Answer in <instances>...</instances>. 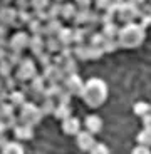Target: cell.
<instances>
[{
	"label": "cell",
	"mask_w": 151,
	"mask_h": 154,
	"mask_svg": "<svg viewBox=\"0 0 151 154\" xmlns=\"http://www.w3.org/2000/svg\"><path fill=\"white\" fill-rule=\"evenodd\" d=\"M81 97L89 107H99L108 99V84L102 79L93 77L84 84V91H82Z\"/></svg>",
	"instance_id": "6da1fadb"
},
{
	"label": "cell",
	"mask_w": 151,
	"mask_h": 154,
	"mask_svg": "<svg viewBox=\"0 0 151 154\" xmlns=\"http://www.w3.org/2000/svg\"><path fill=\"white\" fill-rule=\"evenodd\" d=\"M144 38H146V29L141 23L129 22L124 23V27H121L118 42L123 49H136L144 42Z\"/></svg>",
	"instance_id": "7a4b0ae2"
},
{
	"label": "cell",
	"mask_w": 151,
	"mask_h": 154,
	"mask_svg": "<svg viewBox=\"0 0 151 154\" xmlns=\"http://www.w3.org/2000/svg\"><path fill=\"white\" fill-rule=\"evenodd\" d=\"M44 117V112L35 102H25V104L20 107V114L19 119L20 122L29 124V126H37L40 122V119Z\"/></svg>",
	"instance_id": "3957f363"
},
{
	"label": "cell",
	"mask_w": 151,
	"mask_h": 154,
	"mask_svg": "<svg viewBox=\"0 0 151 154\" xmlns=\"http://www.w3.org/2000/svg\"><path fill=\"white\" fill-rule=\"evenodd\" d=\"M141 15V5L134 4V2H123V4L118 7L116 12V19L121 20L123 23H129L134 22L136 19H140Z\"/></svg>",
	"instance_id": "277c9868"
},
{
	"label": "cell",
	"mask_w": 151,
	"mask_h": 154,
	"mask_svg": "<svg viewBox=\"0 0 151 154\" xmlns=\"http://www.w3.org/2000/svg\"><path fill=\"white\" fill-rule=\"evenodd\" d=\"M37 75V67H35V62L32 59H25L20 62L17 66V72H15V77L19 79V82H29L32 81L34 77Z\"/></svg>",
	"instance_id": "5b68a950"
},
{
	"label": "cell",
	"mask_w": 151,
	"mask_h": 154,
	"mask_svg": "<svg viewBox=\"0 0 151 154\" xmlns=\"http://www.w3.org/2000/svg\"><path fill=\"white\" fill-rule=\"evenodd\" d=\"M42 75L46 77L47 84H59V82H64V79H66L64 69H62L61 66H57L55 62H52V64H49V66L44 67Z\"/></svg>",
	"instance_id": "8992f818"
},
{
	"label": "cell",
	"mask_w": 151,
	"mask_h": 154,
	"mask_svg": "<svg viewBox=\"0 0 151 154\" xmlns=\"http://www.w3.org/2000/svg\"><path fill=\"white\" fill-rule=\"evenodd\" d=\"M64 87L69 91L72 96H82V91H84V84L86 82L81 79V75H79L77 72L76 74H69V75H66V79H64Z\"/></svg>",
	"instance_id": "52a82bcc"
},
{
	"label": "cell",
	"mask_w": 151,
	"mask_h": 154,
	"mask_svg": "<svg viewBox=\"0 0 151 154\" xmlns=\"http://www.w3.org/2000/svg\"><path fill=\"white\" fill-rule=\"evenodd\" d=\"M29 42H30V35L24 30H19L10 37L8 40V50H17V52H22V50L29 49Z\"/></svg>",
	"instance_id": "ba28073f"
},
{
	"label": "cell",
	"mask_w": 151,
	"mask_h": 154,
	"mask_svg": "<svg viewBox=\"0 0 151 154\" xmlns=\"http://www.w3.org/2000/svg\"><path fill=\"white\" fill-rule=\"evenodd\" d=\"M46 77L44 75H37L32 79V81H29V91L27 94L29 96H32L34 99H44V91H46Z\"/></svg>",
	"instance_id": "9c48e42d"
},
{
	"label": "cell",
	"mask_w": 151,
	"mask_h": 154,
	"mask_svg": "<svg viewBox=\"0 0 151 154\" xmlns=\"http://www.w3.org/2000/svg\"><path fill=\"white\" fill-rule=\"evenodd\" d=\"M17 19H19V8L17 7H10V5L0 7V23L2 25H5V27L15 25L17 27Z\"/></svg>",
	"instance_id": "30bf717a"
},
{
	"label": "cell",
	"mask_w": 151,
	"mask_h": 154,
	"mask_svg": "<svg viewBox=\"0 0 151 154\" xmlns=\"http://www.w3.org/2000/svg\"><path fill=\"white\" fill-rule=\"evenodd\" d=\"M76 143H77V147L84 152H91V149L96 144V139H94V132L91 131H79L76 134Z\"/></svg>",
	"instance_id": "8fae6325"
},
{
	"label": "cell",
	"mask_w": 151,
	"mask_h": 154,
	"mask_svg": "<svg viewBox=\"0 0 151 154\" xmlns=\"http://www.w3.org/2000/svg\"><path fill=\"white\" fill-rule=\"evenodd\" d=\"M29 50L34 55H39L40 52L46 50V38L40 34H32L30 35V42H29Z\"/></svg>",
	"instance_id": "7c38bea8"
},
{
	"label": "cell",
	"mask_w": 151,
	"mask_h": 154,
	"mask_svg": "<svg viewBox=\"0 0 151 154\" xmlns=\"http://www.w3.org/2000/svg\"><path fill=\"white\" fill-rule=\"evenodd\" d=\"M34 126H29V124L19 122V126L14 129V136H15L19 141H30L34 137Z\"/></svg>",
	"instance_id": "4fadbf2b"
},
{
	"label": "cell",
	"mask_w": 151,
	"mask_h": 154,
	"mask_svg": "<svg viewBox=\"0 0 151 154\" xmlns=\"http://www.w3.org/2000/svg\"><path fill=\"white\" fill-rule=\"evenodd\" d=\"M62 131L69 136H76L79 131H81V121L77 117H67V119L62 121Z\"/></svg>",
	"instance_id": "5bb4252c"
},
{
	"label": "cell",
	"mask_w": 151,
	"mask_h": 154,
	"mask_svg": "<svg viewBox=\"0 0 151 154\" xmlns=\"http://www.w3.org/2000/svg\"><path fill=\"white\" fill-rule=\"evenodd\" d=\"M84 126H86L87 131L97 134V132L102 129V119H101L99 116H96V114H91V116H87V117L84 119Z\"/></svg>",
	"instance_id": "9a60e30c"
},
{
	"label": "cell",
	"mask_w": 151,
	"mask_h": 154,
	"mask_svg": "<svg viewBox=\"0 0 151 154\" xmlns=\"http://www.w3.org/2000/svg\"><path fill=\"white\" fill-rule=\"evenodd\" d=\"M64 27L61 22V19H49L44 25V35L46 37H50V35H57L61 32V29Z\"/></svg>",
	"instance_id": "2e32d148"
},
{
	"label": "cell",
	"mask_w": 151,
	"mask_h": 154,
	"mask_svg": "<svg viewBox=\"0 0 151 154\" xmlns=\"http://www.w3.org/2000/svg\"><path fill=\"white\" fill-rule=\"evenodd\" d=\"M8 100H10L17 109H20L25 102H27V96H25L24 91H17V89H14V91H10V94H8Z\"/></svg>",
	"instance_id": "e0dca14e"
},
{
	"label": "cell",
	"mask_w": 151,
	"mask_h": 154,
	"mask_svg": "<svg viewBox=\"0 0 151 154\" xmlns=\"http://www.w3.org/2000/svg\"><path fill=\"white\" fill-rule=\"evenodd\" d=\"M119 30H121V27L118 25L114 20L112 22H108V23H102V34L106 35L108 38H118V35H119Z\"/></svg>",
	"instance_id": "ac0fdd59"
},
{
	"label": "cell",
	"mask_w": 151,
	"mask_h": 154,
	"mask_svg": "<svg viewBox=\"0 0 151 154\" xmlns=\"http://www.w3.org/2000/svg\"><path fill=\"white\" fill-rule=\"evenodd\" d=\"M57 38L61 40L62 45H72L74 44V29L62 27L61 32L57 34Z\"/></svg>",
	"instance_id": "d6986e66"
},
{
	"label": "cell",
	"mask_w": 151,
	"mask_h": 154,
	"mask_svg": "<svg viewBox=\"0 0 151 154\" xmlns=\"http://www.w3.org/2000/svg\"><path fill=\"white\" fill-rule=\"evenodd\" d=\"M77 5L72 4V2H67V4H62V14H61V19L64 20H74L76 14H77Z\"/></svg>",
	"instance_id": "ffe728a7"
},
{
	"label": "cell",
	"mask_w": 151,
	"mask_h": 154,
	"mask_svg": "<svg viewBox=\"0 0 151 154\" xmlns=\"http://www.w3.org/2000/svg\"><path fill=\"white\" fill-rule=\"evenodd\" d=\"M91 14H93V10H91V8H79L72 22L76 23V25H81V27H82V25H86V23H89Z\"/></svg>",
	"instance_id": "44dd1931"
},
{
	"label": "cell",
	"mask_w": 151,
	"mask_h": 154,
	"mask_svg": "<svg viewBox=\"0 0 151 154\" xmlns=\"http://www.w3.org/2000/svg\"><path fill=\"white\" fill-rule=\"evenodd\" d=\"M61 67L64 69L66 75H69V74H76L77 72V59L74 57V55H71V57H64Z\"/></svg>",
	"instance_id": "7402d4cb"
},
{
	"label": "cell",
	"mask_w": 151,
	"mask_h": 154,
	"mask_svg": "<svg viewBox=\"0 0 151 154\" xmlns=\"http://www.w3.org/2000/svg\"><path fill=\"white\" fill-rule=\"evenodd\" d=\"M71 116H72L71 106L69 104H61V102H57V107H55V111H54V117H55V119H59L62 122L64 119H67V117H71Z\"/></svg>",
	"instance_id": "603a6c76"
},
{
	"label": "cell",
	"mask_w": 151,
	"mask_h": 154,
	"mask_svg": "<svg viewBox=\"0 0 151 154\" xmlns=\"http://www.w3.org/2000/svg\"><path fill=\"white\" fill-rule=\"evenodd\" d=\"M62 49L61 40L57 38V35H50L46 38V50H49L50 54H59Z\"/></svg>",
	"instance_id": "cb8c5ba5"
},
{
	"label": "cell",
	"mask_w": 151,
	"mask_h": 154,
	"mask_svg": "<svg viewBox=\"0 0 151 154\" xmlns=\"http://www.w3.org/2000/svg\"><path fill=\"white\" fill-rule=\"evenodd\" d=\"M55 107H57V104H55V99H52V97H44V99H42L40 109H42L44 116H54Z\"/></svg>",
	"instance_id": "d4e9b609"
},
{
	"label": "cell",
	"mask_w": 151,
	"mask_h": 154,
	"mask_svg": "<svg viewBox=\"0 0 151 154\" xmlns=\"http://www.w3.org/2000/svg\"><path fill=\"white\" fill-rule=\"evenodd\" d=\"M4 154H24V146L17 141H8L4 147H2Z\"/></svg>",
	"instance_id": "484cf974"
},
{
	"label": "cell",
	"mask_w": 151,
	"mask_h": 154,
	"mask_svg": "<svg viewBox=\"0 0 151 154\" xmlns=\"http://www.w3.org/2000/svg\"><path fill=\"white\" fill-rule=\"evenodd\" d=\"M44 25H46V23H44V20L34 17V19L27 23V30L30 32V34H40V35H44Z\"/></svg>",
	"instance_id": "4316f807"
},
{
	"label": "cell",
	"mask_w": 151,
	"mask_h": 154,
	"mask_svg": "<svg viewBox=\"0 0 151 154\" xmlns=\"http://www.w3.org/2000/svg\"><path fill=\"white\" fill-rule=\"evenodd\" d=\"M133 111H134L136 116H140L141 119H143L144 116L151 112V104H148L144 100H140V102H136V104L133 106Z\"/></svg>",
	"instance_id": "83f0119b"
},
{
	"label": "cell",
	"mask_w": 151,
	"mask_h": 154,
	"mask_svg": "<svg viewBox=\"0 0 151 154\" xmlns=\"http://www.w3.org/2000/svg\"><path fill=\"white\" fill-rule=\"evenodd\" d=\"M15 106L12 104L10 100H5V102H0V119H8L10 116H14V111H15Z\"/></svg>",
	"instance_id": "f1b7e54d"
},
{
	"label": "cell",
	"mask_w": 151,
	"mask_h": 154,
	"mask_svg": "<svg viewBox=\"0 0 151 154\" xmlns=\"http://www.w3.org/2000/svg\"><path fill=\"white\" fill-rule=\"evenodd\" d=\"M47 12H49V17L50 19H59L62 14V4L54 0V2H50V5L47 7Z\"/></svg>",
	"instance_id": "f546056e"
},
{
	"label": "cell",
	"mask_w": 151,
	"mask_h": 154,
	"mask_svg": "<svg viewBox=\"0 0 151 154\" xmlns=\"http://www.w3.org/2000/svg\"><path fill=\"white\" fill-rule=\"evenodd\" d=\"M74 57L79 59V60H87L89 55H87V45L86 44H76L74 45Z\"/></svg>",
	"instance_id": "4dcf8cb0"
},
{
	"label": "cell",
	"mask_w": 151,
	"mask_h": 154,
	"mask_svg": "<svg viewBox=\"0 0 151 154\" xmlns=\"http://www.w3.org/2000/svg\"><path fill=\"white\" fill-rule=\"evenodd\" d=\"M34 19V12H29L27 8L25 10H19V19H17V27L20 25H27L30 20Z\"/></svg>",
	"instance_id": "1f68e13d"
},
{
	"label": "cell",
	"mask_w": 151,
	"mask_h": 154,
	"mask_svg": "<svg viewBox=\"0 0 151 154\" xmlns=\"http://www.w3.org/2000/svg\"><path fill=\"white\" fill-rule=\"evenodd\" d=\"M102 54H106V52H104V49H102L101 45H93V44L87 45V55H89V59L97 60V59H101Z\"/></svg>",
	"instance_id": "d6a6232c"
},
{
	"label": "cell",
	"mask_w": 151,
	"mask_h": 154,
	"mask_svg": "<svg viewBox=\"0 0 151 154\" xmlns=\"http://www.w3.org/2000/svg\"><path fill=\"white\" fill-rule=\"evenodd\" d=\"M12 70H14V66L8 62V59H2L0 60V77L5 79V77L12 75Z\"/></svg>",
	"instance_id": "836d02e7"
},
{
	"label": "cell",
	"mask_w": 151,
	"mask_h": 154,
	"mask_svg": "<svg viewBox=\"0 0 151 154\" xmlns=\"http://www.w3.org/2000/svg\"><path fill=\"white\" fill-rule=\"evenodd\" d=\"M136 141H138L140 144H146V146L151 147V129L144 127L143 131H141L140 134L136 136Z\"/></svg>",
	"instance_id": "e575fe53"
},
{
	"label": "cell",
	"mask_w": 151,
	"mask_h": 154,
	"mask_svg": "<svg viewBox=\"0 0 151 154\" xmlns=\"http://www.w3.org/2000/svg\"><path fill=\"white\" fill-rule=\"evenodd\" d=\"M37 60L40 62V66H42V69H44L46 66H49V64L54 62V54H50L49 50H44V52H40V54L37 55Z\"/></svg>",
	"instance_id": "d590c367"
},
{
	"label": "cell",
	"mask_w": 151,
	"mask_h": 154,
	"mask_svg": "<svg viewBox=\"0 0 151 154\" xmlns=\"http://www.w3.org/2000/svg\"><path fill=\"white\" fill-rule=\"evenodd\" d=\"M119 47L121 45H119V42H118V38H106L104 44H102V49H104V52H108V54L118 50Z\"/></svg>",
	"instance_id": "8d00e7d4"
},
{
	"label": "cell",
	"mask_w": 151,
	"mask_h": 154,
	"mask_svg": "<svg viewBox=\"0 0 151 154\" xmlns=\"http://www.w3.org/2000/svg\"><path fill=\"white\" fill-rule=\"evenodd\" d=\"M7 59H8V62H10L14 67H17L20 64V62L24 60V57H22V52H17V50H8V54H7Z\"/></svg>",
	"instance_id": "74e56055"
},
{
	"label": "cell",
	"mask_w": 151,
	"mask_h": 154,
	"mask_svg": "<svg viewBox=\"0 0 151 154\" xmlns=\"http://www.w3.org/2000/svg\"><path fill=\"white\" fill-rule=\"evenodd\" d=\"M86 32H84V29L82 27H74V45L76 44H84V40H86Z\"/></svg>",
	"instance_id": "f35d334b"
},
{
	"label": "cell",
	"mask_w": 151,
	"mask_h": 154,
	"mask_svg": "<svg viewBox=\"0 0 151 154\" xmlns=\"http://www.w3.org/2000/svg\"><path fill=\"white\" fill-rule=\"evenodd\" d=\"M71 99H72V94H71L66 87L62 89L61 92H59V96L55 97V100L61 102V104H71Z\"/></svg>",
	"instance_id": "ab89813d"
},
{
	"label": "cell",
	"mask_w": 151,
	"mask_h": 154,
	"mask_svg": "<svg viewBox=\"0 0 151 154\" xmlns=\"http://www.w3.org/2000/svg\"><path fill=\"white\" fill-rule=\"evenodd\" d=\"M106 38H108V37H106L102 32H94V34L89 37V42L93 44V45H101V47H102V44H104Z\"/></svg>",
	"instance_id": "60d3db41"
},
{
	"label": "cell",
	"mask_w": 151,
	"mask_h": 154,
	"mask_svg": "<svg viewBox=\"0 0 151 154\" xmlns=\"http://www.w3.org/2000/svg\"><path fill=\"white\" fill-rule=\"evenodd\" d=\"M19 84H20V82H19V79H17V77L8 75V77H5V79H4V87L7 89V91H14V89H15Z\"/></svg>",
	"instance_id": "b9f144b4"
},
{
	"label": "cell",
	"mask_w": 151,
	"mask_h": 154,
	"mask_svg": "<svg viewBox=\"0 0 151 154\" xmlns=\"http://www.w3.org/2000/svg\"><path fill=\"white\" fill-rule=\"evenodd\" d=\"M50 5L49 0H30V7L34 10H42V8H47Z\"/></svg>",
	"instance_id": "7bdbcfd3"
},
{
	"label": "cell",
	"mask_w": 151,
	"mask_h": 154,
	"mask_svg": "<svg viewBox=\"0 0 151 154\" xmlns=\"http://www.w3.org/2000/svg\"><path fill=\"white\" fill-rule=\"evenodd\" d=\"M91 152L93 154H109V149H108V146H106L104 143H96L94 147L91 149Z\"/></svg>",
	"instance_id": "ee69618b"
},
{
	"label": "cell",
	"mask_w": 151,
	"mask_h": 154,
	"mask_svg": "<svg viewBox=\"0 0 151 154\" xmlns=\"http://www.w3.org/2000/svg\"><path fill=\"white\" fill-rule=\"evenodd\" d=\"M111 4H112V0H94V5L99 10H108L111 7Z\"/></svg>",
	"instance_id": "f6af8a7d"
},
{
	"label": "cell",
	"mask_w": 151,
	"mask_h": 154,
	"mask_svg": "<svg viewBox=\"0 0 151 154\" xmlns=\"http://www.w3.org/2000/svg\"><path fill=\"white\" fill-rule=\"evenodd\" d=\"M149 152H151L149 146H146V144H140V143H138V146L133 149V154H149Z\"/></svg>",
	"instance_id": "bcb514c9"
},
{
	"label": "cell",
	"mask_w": 151,
	"mask_h": 154,
	"mask_svg": "<svg viewBox=\"0 0 151 154\" xmlns=\"http://www.w3.org/2000/svg\"><path fill=\"white\" fill-rule=\"evenodd\" d=\"M5 122H7V127H8V129H12V131H14V129L19 126L20 119H19V117H15V116H10L8 119H5Z\"/></svg>",
	"instance_id": "7dc6e473"
},
{
	"label": "cell",
	"mask_w": 151,
	"mask_h": 154,
	"mask_svg": "<svg viewBox=\"0 0 151 154\" xmlns=\"http://www.w3.org/2000/svg\"><path fill=\"white\" fill-rule=\"evenodd\" d=\"M14 2H15V7L19 10H25L30 7V0H14Z\"/></svg>",
	"instance_id": "c3c4849f"
},
{
	"label": "cell",
	"mask_w": 151,
	"mask_h": 154,
	"mask_svg": "<svg viewBox=\"0 0 151 154\" xmlns=\"http://www.w3.org/2000/svg\"><path fill=\"white\" fill-rule=\"evenodd\" d=\"M93 0H74V4L77 5V8H89Z\"/></svg>",
	"instance_id": "681fc988"
},
{
	"label": "cell",
	"mask_w": 151,
	"mask_h": 154,
	"mask_svg": "<svg viewBox=\"0 0 151 154\" xmlns=\"http://www.w3.org/2000/svg\"><path fill=\"white\" fill-rule=\"evenodd\" d=\"M143 124H144V127L151 129V112H149V114H146V116L143 117Z\"/></svg>",
	"instance_id": "f907efd6"
},
{
	"label": "cell",
	"mask_w": 151,
	"mask_h": 154,
	"mask_svg": "<svg viewBox=\"0 0 151 154\" xmlns=\"http://www.w3.org/2000/svg\"><path fill=\"white\" fill-rule=\"evenodd\" d=\"M7 143H8V139H7V136H5V132H0V149H2Z\"/></svg>",
	"instance_id": "816d5d0a"
},
{
	"label": "cell",
	"mask_w": 151,
	"mask_h": 154,
	"mask_svg": "<svg viewBox=\"0 0 151 154\" xmlns=\"http://www.w3.org/2000/svg\"><path fill=\"white\" fill-rule=\"evenodd\" d=\"M5 131H8L7 122H5V119H0V132H5Z\"/></svg>",
	"instance_id": "f5cc1de1"
},
{
	"label": "cell",
	"mask_w": 151,
	"mask_h": 154,
	"mask_svg": "<svg viewBox=\"0 0 151 154\" xmlns=\"http://www.w3.org/2000/svg\"><path fill=\"white\" fill-rule=\"evenodd\" d=\"M7 50H5V47L4 45H0V60H2V59H7Z\"/></svg>",
	"instance_id": "db71d44e"
},
{
	"label": "cell",
	"mask_w": 151,
	"mask_h": 154,
	"mask_svg": "<svg viewBox=\"0 0 151 154\" xmlns=\"http://www.w3.org/2000/svg\"><path fill=\"white\" fill-rule=\"evenodd\" d=\"M7 29H8V27H5V25H2V23H0V38L5 37V34H7Z\"/></svg>",
	"instance_id": "11a10c76"
},
{
	"label": "cell",
	"mask_w": 151,
	"mask_h": 154,
	"mask_svg": "<svg viewBox=\"0 0 151 154\" xmlns=\"http://www.w3.org/2000/svg\"><path fill=\"white\" fill-rule=\"evenodd\" d=\"M10 2H14V0H0V7H5V5H10Z\"/></svg>",
	"instance_id": "9f6ffc18"
},
{
	"label": "cell",
	"mask_w": 151,
	"mask_h": 154,
	"mask_svg": "<svg viewBox=\"0 0 151 154\" xmlns=\"http://www.w3.org/2000/svg\"><path fill=\"white\" fill-rule=\"evenodd\" d=\"M129 2H134V4H138V5H143L146 0H129Z\"/></svg>",
	"instance_id": "6f0895ef"
},
{
	"label": "cell",
	"mask_w": 151,
	"mask_h": 154,
	"mask_svg": "<svg viewBox=\"0 0 151 154\" xmlns=\"http://www.w3.org/2000/svg\"><path fill=\"white\" fill-rule=\"evenodd\" d=\"M57 2H62V0H57Z\"/></svg>",
	"instance_id": "680465c9"
},
{
	"label": "cell",
	"mask_w": 151,
	"mask_h": 154,
	"mask_svg": "<svg viewBox=\"0 0 151 154\" xmlns=\"http://www.w3.org/2000/svg\"><path fill=\"white\" fill-rule=\"evenodd\" d=\"M149 15H151V12H149Z\"/></svg>",
	"instance_id": "91938a15"
},
{
	"label": "cell",
	"mask_w": 151,
	"mask_h": 154,
	"mask_svg": "<svg viewBox=\"0 0 151 154\" xmlns=\"http://www.w3.org/2000/svg\"><path fill=\"white\" fill-rule=\"evenodd\" d=\"M149 2H151V0H149Z\"/></svg>",
	"instance_id": "94428289"
}]
</instances>
